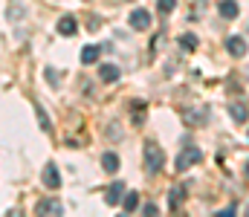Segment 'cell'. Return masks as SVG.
I'll return each instance as SVG.
<instances>
[{"label": "cell", "mask_w": 249, "mask_h": 217, "mask_svg": "<svg viewBox=\"0 0 249 217\" xmlns=\"http://www.w3.org/2000/svg\"><path fill=\"white\" fill-rule=\"evenodd\" d=\"M47 81H50L53 87H58V72H55V70H47Z\"/></svg>", "instance_id": "cell-20"}, {"label": "cell", "mask_w": 249, "mask_h": 217, "mask_svg": "<svg viewBox=\"0 0 249 217\" xmlns=\"http://www.w3.org/2000/svg\"><path fill=\"white\" fill-rule=\"evenodd\" d=\"M157 212H160V209H157L154 203H148V206H145V215H157Z\"/></svg>", "instance_id": "cell-21"}, {"label": "cell", "mask_w": 249, "mask_h": 217, "mask_svg": "<svg viewBox=\"0 0 249 217\" xmlns=\"http://www.w3.org/2000/svg\"><path fill=\"white\" fill-rule=\"evenodd\" d=\"M119 75H122V72H119V67H113V64H102V67H99V78L107 81V84H113Z\"/></svg>", "instance_id": "cell-10"}, {"label": "cell", "mask_w": 249, "mask_h": 217, "mask_svg": "<svg viewBox=\"0 0 249 217\" xmlns=\"http://www.w3.org/2000/svg\"><path fill=\"white\" fill-rule=\"evenodd\" d=\"M81 61H84V64H96V61H99V47H93V44L84 47V50H81Z\"/></svg>", "instance_id": "cell-14"}, {"label": "cell", "mask_w": 249, "mask_h": 217, "mask_svg": "<svg viewBox=\"0 0 249 217\" xmlns=\"http://www.w3.org/2000/svg\"><path fill=\"white\" fill-rule=\"evenodd\" d=\"M183 200H186V188H180V185H177V188H171V197H168V209H171V212H177V209L183 206Z\"/></svg>", "instance_id": "cell-12"}, {"label": "cell", "mask_w": 249, "mask_h": 217, "mask_svg": "<svg viewBox=\"0 0 249 217\" xmlns=\"http://www.w3.org/2000/svg\"><path fill=\"white\" fill-rule=\"evenodd\" d=\"M180 47L183 50H197V35H183L180 38Z\"/></svg>", "instance_id": "cell-16"}, {"label": "cell", "mask_w": 249, "mask_h": 217, "mask_svg": "<svg viewBox=\"0 0 249 217\" xmlns=\"http://www.w3.org/2000/svg\"><path fill=\"white\" fill-rule=\"evenodd\" d=\"M174 6H177V0H160V12H162V15L174 12Z\"/></svg>", "instance_id": "cell-18"}, {"label": "cell", "mask_w": 249, "mask_h": 217, "mask_svg": "<svg viewBox=\"0 0 249 217\" xmlns=\"http://www.w3.org/2000/svg\"><path fill=\"white\" fill-rule=\"evenodd\" d=\"M64 206L58 200H41L38 206H35V215H61Z\"/></svg>", "instance_id": "cell-5"}, {"label": "cell", "mask_w": 249, "mask_h": 217, "mask_svg": "<svg viewBox=\"0 0 249 217\" xmlns=\"http://www.w3.org/2000/svg\"><path fill=\"white\" fill-rule=\"evenodd\" d=\"M226 50H229V55H235V58H244V55H247V38H238V35H232V38L226 41Z\"/></svg>", "instance_id": "cell-4"}, {"label": "cell", "mask_w": 249, "mask_h": 217, "mask_svg": "<svg viewBox=\"0 0 249 217\" xmlns=\"http://www.w3.org/2000/svg\"><path fill=\"white\" fill-rule=\"evenodd\" d=\"M35 110H38V119H41V128L47 131V128H50V116H47V113H44L41 107H35Z\"/></svg>", "instance_id": "cell-19"}, {"label": "cell", "mask_w": 249, "mask_h": 217, "mask_svg": "<svg viewBox=\"0 0 249 217\" xmlns=\"http://www.w3.org/2000/svg\"><path fill=\"white\" fill-rule=\"evenodd\" d=\"M44 185H47V188H58V185H61V174H58L55 165H50V168L44 171Z\"/></svg>", "instance_id": "cell-8"}, {"label": "cell", "mask_w": 249, "mask_h": 217, "mask_svg": "<svg viewBox=\"0 0 249 217\" xmlns=\"http://www.w3.org/2000/svg\"><path fill=\"white\" fill-rule=\"evenodd\" d=\"M130 26L139 29V32L148 29V26H151V15H148L145 9H133V12H130Z\"/></svg>", "instance_id": "cell-3"}, {"label": "cell", "mask_w": 249, "mask_h": 217, "mask_svg": "<svg viewBox=\"0 0 249 217\" xmlns=\"http://www.w3.org/2000/svg\"><path fill=\"white\" fill-rule=\"evenodd\" d=\"M136 206H139V194H136V191H127V194H124L122 209L127 212V215H133V212H136Z\"/></svg>", "instance_id": "cell-13"}, {"label": "cell", "mask_w": 249, "mask_h": 217, "mask_svg": "<svg viewBox=\"0 0 249 217\" xmlns=\"http://www.w3.org/2000/svg\"><path fill=\"white\" fill-rule=\"evenodd\" d=\"M102 168H105L107 174H116V171H119V156H116L113 150H107V153L102 156Z\"/></svg>", "instance_id": "cell-11"}, {"label": "cell", "mask_w": 249, "mask_h": 217, "mask_svg": "<svg viewBox=\"0 0 249 217\" xmlns=\"http://www.w3.org/2000/svg\"><path fill=\"white\" fill-rule=\"evenodd\" d=\"M122 194H124V183H113V185L107 188V194H105V203H107V206H119Z\"/></svg>", "instance_id": "cell-6"}, {"label": "cell", "mask_w": 249, "mask_h": 217, "mask_svg": "<svg viewBox=\"0 0 249 217\" xmlns=\"http://www.w3.org/2000/svg\"><path fill=\"white\" fill-rule=\"evenodd\" d=\"M23 15H26L23 6H12V9H6V17H9V20H18V17H23Z\"/></svg>", "instance_id": "cell-17"}, {"label": "cell", "mask_w": 249, "mask_h": 217, "mask_svg": "<svg viewBox=\"0 0 249 217\" xmlns=\"http://www.w3.org/2000/svg\"><path fill=\"white\" fill-rule=\"evenodd\" d=\"M200 159H203L200 148H186V150L177 156V171H188V165H194V162H200Z\"/></svg>", "instance_id": "cell-2"}, {"label": "cell", "mask_w": 249, "mask_h": 217, "mask_svg": "<svg viewBox=\"0 0 249 217\" xmlns=\"http://www.w3.org/2000/svg\"><path fill=\"white\" fill-rule=\"evenodd\" d=\"M229 110H232V116H235V122H238V125H244V122H247V107H244V101L232 104Z\"/></svg>", "instance_id": "cell-15"}, {"label": "cell", "mask_w": 249, "mask_h": 217, "mask_svg": "<svg viewBox=\"0 0 249 217\" xmlns=\"http://www.w3.org/2000/svg\"><path fill=\"white\" fill-rule=\"evenodd\" d=\"M75 29H78V20L72 15H64L61 20H58V32L61 35H75Z\"/></svg>", "instance_id": "cell-9"}, {"label": "cell", "mask_w": 249, "mask_h": 217, "mask_svg": "<svg viewBox=\"0 0 249 217\" xmlns=\"http://www.w3.org/2000/svg\"><path fill=\"white\" fill-rule=\"evenodd\" d=\"M142 156H145V168H148V174H160V171H162V165H165V153H162V148H160L157 142H145Z\"/></svg>", "instance_id": "cell-1"}, {"label": "cell", "mask_w": 249, "mask_h": 217, "mask_svg": "<svg viewBox=\"0 0 249 217\" xmlns=\"http://www.w3.org/2000/svg\"><path fill=\"white\" fill-rule=\"evenodd\" d=\"M217 9H220V15H223L226 20H235V17H238V12H241V6H238L235 0H220V6H217Z\"/></svg>", "instance_id": "cell-7"}]
</instances>
